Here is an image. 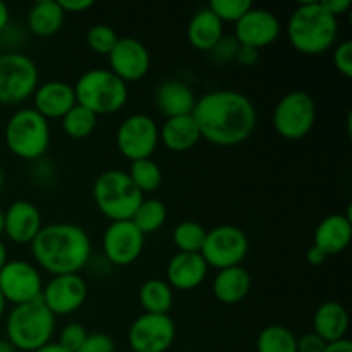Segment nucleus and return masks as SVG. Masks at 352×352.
I'll return each mask as SVG.
<instances>
[{
	"instance_id": "f257e3e1",
	"label": "nucleus",
	"mask_w": 352,
	"mask_h": 352,
	"mask_svg": "<svg viewBox=\"0 0 352 352\" xmlns=\"http://www.w3.org/2000/svg\"><path fill=\"white\" fill-rule=\"evenodd\" d=\"M192 119L205 141L237 146L256 129V109L250 96L236 89H215L196 100Z\"/></svg>"
},
{
	"instance_id": "f03ea898",
	"label": "nucleus",
	"mask_w": 352,
	"mask_h": 352,
	"mask_svg": "<svg viewBox=\"0 0 352 352\" xmlns=\"http://www.w3.org/2000/svg\"><path fill=\"white\" fill-rule=\"evenodd\" d=\"M30 248L38 267L52 277L79 274L91 258L88 232L71 222L43 226Z\"/></svg>"
},
{
	"instance_id": "7ed1b4c3",
	"label": "nucleus",
	"mask_w": 352,
	"mask_h": 352,
	"mask_svg": "<svg viewBox=\"0 0 352 352\" xmlns=\"http://www.w3.org/2000/svg\"><path fill=\"white\" fill-rule=\"evenodd\" d=\"M339 33V19L320 0L299 3L289 16V43L305 55H320L336 47Z\"/></svg>"
},
{
	"instance_id": "20e7f679",
	"label": "nucleus",
	"mask_w": 352,
	"mask_h": 352,
	"mask_svg": "<svg viewBox=\"0 0 352 352\" xmlns=\"http://www.w3.org/2000/svg\"><path fill=\"white\" fill-rule=\"evenodd\" d=\"M55 316L41 299L14 306L6 320L7 340L16 351L34 352L52 342Z\"/></svg>"
},
{
	"instance_id": "39448f33",
	"label": "nucleus",
	"mask_w": 352,
	"mask_h": 352,
	"mask_svg": "<svg viewBox=\"0 0 352 352\" xmlns=\"http://www.w3.org/2000/svg\"><path fill=\"white\" fill-rule=\"evenodd\" d=\"M76 102L96 117L117 113L129 98V88L110 69L95 67L82 72L76 81Z\"/></svg>"
},
{
	"instance_id": "423d86ee",
	"label": "nucleus",
	"mask_w": 352,
	"mask_h": 352,
	"mask_svg": "<svg viewBox=\"0 0 352 352\" xmlns=\"http://www.w3.org/2000/svg\"><path fill=\"white\" fill-rule=\"evenodd\" d=\"M3 140L10 153L17 158L36 162L50 148V124L34 109L24 107L7 119Z\"/></svg>"
},
{
	"instance_id": "0eeeda50",
	"label": "nucleus",
	"mask_w": 352,
	"mask_h": 352,
	"mask_svg": "<svg viewBox=\"0 0 352 352\" xmlns=\"http://www.w3.org/2000/svg\"><path fill=\"white\" fill-rule=\"evenodd\" d=\"M93 199L96 208L112 222L131 220L144 195L133 184L127 172L109 168L93 182Z\"/></svg>"
},
{
	"instance_id": "6e6552de",
	"label": "nucleus",
	"mask_w": 352,
	"mask_h": 352,
	"mask_svg": "<svg viewBox=\"0 0 352 352\" xmlns=\"http://www.w3.org/2000/svg\"><path fill=\"white\" fill-rule=\"evenodd\" d=\"M40 85V71L30 55L21 52L0 54V103L17 105L34 95Z\"/></svg>"
},
{
	"instance_id": "1a4fd4ad",
	"label": "nucleus",
	"mask_w": 352,
	"mask_h": 352,
	"mask_svg": "<svg viewBox=\"0 0 352 352\" xmlns=\"http://www.w3.org/2000/svg\"><path fill=\"white\" fill-rule=\"evenodd\" d=\"M316 102L308 91L294 89L277 102L272 116L278 136L289 141H298L308 136L316 122Z\"/></svg>"
},
{
	"instance_id": "9d476101",
	"label": "nucleus",
	"mask_w": 352,
	"mask_h": 352,
	"mask_svg": "<svg viewBox=\"0 0 352 352\" xmlns=\"http://www.w3.org/2000/svg\"><path fill=\"white\" fill-rule=\"evenodd\" d=\"M248 251H250V239L246 232L236 226L223 223L213 227L212 230H206L205 243L199 254L206 261L208 268L223 270V268L243 265Z\"/></svg>"
},
{
	"instance_id": "9b49d317",
	"label": "nucleus",
	"mask_w": 352,
	"mask_h": 352,
	"mask_svg": "<svg viewBox=\"0 0 352 352\" xmlns=\"http://www.w3.org/2000/svg\"><path fill=\"white\" fill-rule=\"evenodd\" d=\"M160 143V127L157 120L146 113L127 116L116 133L117 150L129 162L151 158Z\"/></svg>"
},
{
	"instance_id": "f8f14e48",
	"label": "nucleus",
	"mask_w": 352,
	"mask_h": 352,
	"mask_svg": "<svg viewBox=\"0 0 352 352\" xmlns=\"http://www.w3.org/2000/svg\"><path fill=\"white\" fill-rule=\"evenodd\" d=\"M43 280L31 261L9 260L0 270V294L10 305H24L41 298Z\"/></svg>"
},
{
	"instance_id": "ddd939ff",
	"label": "nucleus",
	"mask_w": 352,
	"mask_h": 352,
	"mask_svg": "<svg viewBox=\"0 0 352 352\" xmlns=\"http://www.w3.org/2000/svg\"><path fill=\"white\" fill-rule=\"evenodd\" d=\"M175 323L168 315L138 316L127 332V344L133 352H167L175 340Z\"/></svg>"
},
{
	"instance_id": "4468645a",
	"label": "nucleus",
	"mask_w": 352,
	"mask_h": 352,
	"mask_svg": "<svg viewBox=\"0 0 352 352\" xmlns=\"http://www.w3.org/2000/svg\"><path fill=\"white\" fill-rule=\"evenodd\" d=\"M144 237L131 220L110 222L102 239L105 258L116 267H129L143 253Z\"/></svg>"
},
{
	"instance_id": "2eb2a0df",
	"label": "nucleus",
	"mask_w": 352,
	"mask_h": 352,
	"mask_svg": "<svg viewBox=\"0 0 352 352\" xmlns=\"http://www.w3.org/2000/svg\"><path fill=\"white\" fill-rule=\"evenodd\" d=\"M40 299L54 316L71 315L88 299V284L79 274L55 275L43 284Z\"/></svg>"
},
{
	"instance_id": "dca6fc26",
	"label": "nucleus",
	"mask_w": 352,
	"mask_h": 352,
	"mask_svg": "<svg viewBox=\"0 0 352 352\" xmlns=\"http://www.w3.org/2000/svg\"><path fill=\"white\" fill-rule=\"evenodd\" d=\"M280 33L282 23L277 14L254 6L234 24V38L237 43L256 50L275 43Z\"/></svg>"
},
{
	"instance_id": "f3484780",
	"label": "nucleus",
	"mask_w": 352,
	"mask_h": 352,
	"mask_svg": "<svg viewBox=\"0 0 352 352\" xmlns=\"http://www.w3.org/2000/svg\"><path fill=\"white\" fill-rule=\"evenodd\" d=\"M109 69L124 82L143 79L150 72L151 55L143 41L133 36L119 38L109 55Z\"/></svg>"
},
{
	"instance_id": "a211bd4d",
	"label": "nucleus",
	"mask_w": 352,
	"mask_h": 352,
	"mask_svg": "<svg viewBox=\"0 0 352 352\" xmlns=\"http://www.w3.org/2000/svg\"><path fill=\"white\" fill-rule=\"evenodd\" d=\"M43 227L41 213L34 203L16 199L3 212V234L16 244H31Z\"/></svg>"
},
{
	"instance_id": "6ab92c4d",
	"label": "nucleus",
	"mask_w": 352,
	"mask_h": 352,
	"mask_svg": "<svg viewBox=\"0 0 352 352\" xmlns=\"http://www.w3.org/2000/svg\"><path fill=\"white\" fill-rule=\"evenodd\" d=\"M33 109L47 120L62 119L78 103L76 102L74 86L60 81V79L38 85L33 95Z\"/></svg>"
},
{
	"instance_id": "aec40b11",
	"label": "nucleus",
	"mask_w": 352,
	"mask_h": 352,
	"mask_svg": "<svg viewBox=\"0 0 352 352\" xmlns=\"http://www.w3.org/2000/svg\"><path fill=\"white\" fill-rule=\"evenodd\" d=\"M208 270L199 253H177L168 260L165 275L167 284L175 291H192L205 282Z\"/></svg>"
},
{
	"instance_id": "412c9836",
	"label": "nucleus",
	"mask_w": 352,
	"mask_h": 352,
	"mask_svg": "<svg viewBox=\"0 0 352 352\" xmlns=\"http://www.w3.org/2000/svg\"><path fill=\"white\" fill-rule=\"evenodd\" d=\"M352 239L351 213H332L316 226L313 246L318 248L327 256L340 254L349 248Z\"/></svg>"
},
{
	"instance_id": "4be33fe9",
	"label": "nucleus",
	"mask_w": 352,
	"mask_h": 352,
	"mask_svg": "<svg viewBox=\"0 0 352 352\" xmlns=\"http://www.w3.org/2000/svg\"><path fill=\"white\" fill-rule=\"evenodd\" d=\"M155 105L167 119L191 116L196 105V95L191 86L181 79H165L155 89Z\"/></svg>"
},
{
	"instance_id": "5701e85b",
	"label": "nucleus",
	"mask_w": 352,
	"mask_h": 352,
	"mask_svg": "<svg viewBox=\"0 0 352 352\" xmlns=\"http://www.w3.org/2000/svg\"><path fill=\"white\" fill-rule=\"evenodd\" d=\"M213 296L223 305H237L244 301L251 291V275L243 265L217 270L212 284Z\"/></svg>"
},
{
	"instance_id": "b1692460",
	"label": "nucleus",
	"mask_w": 352,
	"mask_h": 352,
	"mask_svg": "<svg viewBox=\"0 0 352 352\" xmlns=\"http://www.w3.org/2000/svg\"><path fill=\"white\" fill-rule=\"evenodd\" d=\"M349 330V313L340 302L327 301L318 306L313 316V332L327 344L346 339Z\"/></svg>"
},
{
	"instance_id": "393cba45",
	"label": "nucleus",
	"mask_w": 352,
	"mask_h": 352,
	"mask_svg": "<svg viewBox=\"0 0 352 352\" xmlns=\"http://www.w3.org/2000/svg\"><path fill=\"white\" fill-rule=\"evenodd\" d=\"M201 140L198 126L192 116H181L165 119L160 127V141L167 150L182 153L189 151Z\"/></svg>"
},
{
	"instance_id": "a878e982",
	"label": "nucleus",
	"mask_w": 352,
	"mask_h": 352,
	"mask_svg": "<svg viewBox=\"0 0 352 352\" xmlns=\"http://www.w3.org/2000/svg\"><path fill=\"white\" fill-rule=\"evenodd\" d=\"M223 38V23L208 9H199L188 24V40L196 50L210 52Z\"/></svg>"
},
{
	"instance_id": "bb28decb",
	"label": "nucleus",
	"mask_w": 352,
	"mask_h": 352,
	"mask_svg": "<svg viewBox=\"0 0 352 352\" xmlns=\"http://www.w3.org/2000/svg\"><path fill=\"white\" fill-rule=\"evenodd\" d=\"M65 23V12L57 0H40L28 12V28L40 38L57 34Z\"/></svg>"
},
{
	"instance_id": "cd10ccee",
	"label": "nucleus",
	"mask_w": 352,
	"mask_h": 352,
	"mask_svg": "<svg viewBox=\"0 0 352 352\" xmlns=\"http://www.w3.org/2000/svg\"><path fill=\"white\" fill-rule=\"evenodd\" d=\"M140 306L150 315H168L174 306V289L162 278H150L143 282L138 292Z\"/></svg>"
},
{
	"instance_id": "c85d7f7f",
	"label": "nucleus",
	"mask_w": 352,
	"mask_h": 352,
	"mask_svg": "<svg viewBox=\"0 0 352 352\" xmlns=\"http://www.w3.org/2000/svg\"><path fill=\"white\" fill-rule=\"evenodd\" d=\"M256 352H298V337L284 325H268L258 333Z\"/></svg>"
},
{
	"instance_id": "c756f323",
	"label": "nucleus",
	"mask_w": 352,
	"mask_h": 352,
	"mask_svg": "<svg viewBox=\"0 0 352 352\" xmlns=\"http://www.w3.org/2000/svg\"><path fill=\"white\" fill-rule=\"evenodd\" d=\"M131 222L146 236V234L157 232L167 222V206L162 199L144 198L138 210L134 212Z\"/></svg>"
},
{
	"instance_id": "7c9ffc66",
	"label": "nucleus",
	"mask_w": 352,
	"mask_h": 352,
	"mask_svg": "<svg viewBox=\"0 0 352 352\" xmlns=\"http://www.w3.org/2000/svg\"><path fill=\"white\" fill-rule=\"evenodd\" d=\"M60 120L64 133L72 140H85L91 136L98 126V117L79 103H76Z\"/></svg>"
},
{
	"instance_id": "2f4dec72",
	"label": "nucleus",
	"mask_w": 352,
	"mask_h": 352,
	"mask_svg": "<svg viewBox=\"0 0 352 352\" xmlns=\"http://www.w3.org/2000/svg\"><path fill=\"white\" fill-rule=\"evenodd\" d=\"M127 175L131 177L133 184L140 189L141 195L157 191L162 186V181H164L160 165L153 158H143V160L131 162Z\"/></svg>"
},
{
	"instance_id": "473e14b6",
	"label": "nucleus",
	"mask_w": 352,
	"mask_h": 352,
	"mask_svg": "<svg viewBox=\"0 0 352 352\" xmlns=\"http://www.w3.org/2000/svg\"><path fill=\"white\" fill-rule=\"evenodd\" d=\"M206 237V229L196 220H182L175 226L172 241L179 253H199Z\"/></svg>"
},
{
	"instance_id": "72a5a7b5",
	"label": "nucleus",
	"mask_w": 352,
	"mask_h": 352,
	"mask_svg": "<svg viewBox=\"0 0 352 352\" xmlns=\"http://www.w3.org/2000/svg\"><path fill=\"white\" fill-rule=\"evenodd\" d=\"M117 40H119V34L116 33V30L103 23L93 24L86 33V45L89 50L98 55H109L116 47Z\"/></svg>"
},
{
	"instance_id": "f704fd0d",
	"label": "nucleus",
	"mask_w": 352,
	"mask_h": 352,
	"mask_svg": "<svg viewBox=\"0 0 352 352\" xmlns=\"http://www.w3.org/2000/svg\"><path fill=\"white\" fill-rule=\"evenodd\" d=\"M253 7L251 0H212L208 3V9L219 17L222 23L236 24L248 10Z\"/></svg>"
},
{
	"instance_id": "c9c22d12",
	"label": "nucleus",
	"mask_w": 352,
	"mask_h": 352,
	"mask_svg": "<svg viewBox=\"0 0 352 352\" xmlns=\"http://www.w3.org/2000/svg\"><path fill=\"white\" fill-rule=\"evenodd\" d=\"M88 333L89 332L85 329V325H81V323H67V325L60 330L58 344L69 352H76L81 347V344L85 342Z\"/></svg>"
},
{
	"instance_id": "e433bc0d",
	"label": "nucleus",
	"mask_w": 352,
	"mask_h": 352,
	"mask_svg": "<svg viewBox=\"0 0 352 352\" xmlns=\"http://www.w3.org/2000/svg\"><path fill=\"white\" fill-rule=\"evenodd\" d=\"M333 67L344 76V78H352V41L344 40L336 45L332 54Z\"/></svg>"
},
{
	"instance_id": "4c0bfd02",
	"label": "nucleus",
	"mask_w": 352,
	"mask_h": 352,
	"mask_svg": "<svg viewBox=\"0 0 352 352\" xmlns=\"http://www.w3.org/2000/svg\"><path fill=\"white\" fill-rule=\"evenodd\" d=\"M76 352H116V342L107 333H88L86 340Z\"/></svg>"
},
{
	"instance_id": "58836bf2",
	"label": "nucleus",
	"mask_w": 352,
	"mask_h": 352,
	"mask_svg": "<svg viewBox=\"0 0 352 352\" xmlns=\"http://www.w3.org/2000/svg\"><path fill=\"white\" fill-rule=\"evenodd\" d=\"M237 48H239V43L236 41V38L223 36L208 54L212 55L213 60L220 62V64H226V62H232L236 58Z\"/></svg>"
},
{
	"instance_id": "ea45409f",
	"label": "nucleus",
	"mask_w": 352,
	"mask_h": 352,
	"mask_svg": "<svg viewBox=\"0 0 352 352\" xmlns=\"http://www.w3.org/2000/svg\"><path fill=\"white\" fill-rule=\"evenodd\" d=\"M327 342L315 332L305 333L298 339V352H325Z\"/></svg>"
},
{
	"instance_id": "a19ab883",
	"label": "nucleus",
	"mask_w": 352,
	"mask_h": 352,
	"mask_svg": "<svg viewBox=\"0 0 352 352\" xmlns=\"http://www.w3.org/2000/svg\"><path fill=\"white\" fill-rule=\"evenodd\" d=\"M258 60H260V50L239 45L234 62H237V64L243 65V67H253Z\"/></svg>"
},
{
	"instance_id": "79ce46f5",
	"label": "nucleus",
	"mask_w": 352,
	"mask_h": 352,
	"mask_svg": "<svg viewBox=\"0 0 352 352\" xmlns=\"http://www.w3.org/2000/svg\"><path fill=\"white\" fill-rule=\"evenodd\" d=\"M57 2L65 14H81L95 6L93 0H57Z\"/></svg>"
},
{
	"instance_id": "37998d69",
	"label": "nucleus",
	"mask_w": 352,
	"mask_h": 352,
	"mask_svg": "<svg viewBox=\"0 0 352 352\" xmlns=\"http://www.w3.org/2000/svg\"><path fill=\"white\" fill-rule=\"evenodd\" d=\"M320 2H322L323 7H325L332 16H336L337 19H339L342 14H346L352 6L351 0H320Z\"/></svg>"
},
{
	"instance_id": "c03bdc74",
	"label": "nucleus",
	"mask_w": 352,
	"mask_h": 352,
	"mask_svg": "<svg viewBox=\"0 0 352 352\" xmlns=\"http://www.w3.org/2000/svg\"><path fill=\"white\" fill-rule=\"evenodd\" d=\"M327 258H329V256H327L323 251H320L316 246L308 248V251H306V261H308L311 267H320V265L325 263Z\"/></svg>"
},
{
	"instance_id": "a18cd8bd",
	"label": "nucleus",
	"mask_w": 352,
	"mask_h": 352,
	"mask_svg": "<svg viewBox=\"0 0 352 352\" xmlns=\"http://www.w3.org/2000/svg\"><path fill=\"white\" fill-rule=\"evenodd\" d=\"M325 352H352V342L349 339H340L336 340V342L327 344Z\"/></svg>"
},
{
	"instance_id": "49530a36",
	"label": "nucleus",
	"mask_w": 352,
	"mask_h": 352,
	"mask_svg": "<svg viewBox=\"0 0 352 352\" xmlns=\"http://www.w3.org/2000/svg\"><path fill=\"white\" fill-rule=\"evenodd\" d=\"M9 23H10V10L9 7H7V3L0 0V33L9 26Z\"/></svg>"
},
{
	"instance_id": "de8ad7c7",
	"label": "nucleus",
	"mask_w": 352,
	"mask_h": 352,
	"mask_svg": "<svg viewBox=\"0 0 352 352\" xmlns=\"http://www.w3.org/2000/svg\"><path fill=\"white\" fill-rule=\"evenodd\" d=\"M34 352H69V351L64 349V347H62L58 342H50V344H47V346L41 347V349H38Z\"/></svg>"
},
{
	"instance_id": "09e8293b",
	"label": "nucleus",
	"mask_w": 352,
	"mask_h": 352,
	"mask_svg": "<svg viewBox=\"0 0 352 352\" xmlns=\"http://www.w3.org/2000/svg\"><path fill=\"white\" fill-rule=\"evenodd\" d=\"M7 261H9V253H7L6 244H3L2 241H0V270H2L3 265H6Z\"/></svg>"
},
{
	"instance_id": "8fccbe9b",
	"label": "nucleus",
	"mask_w": 352,
	"mask_h": 352,
	"mask_svg": "<svg viewBox=\"0 0 352 352\" xmlns=\"http://www.w3.org/2000/svg\"><path fill=\"white\" fill-rule=\"evenodd\" d=\"M0 352H16V349L12 347V344L9 340H2L0 339Z\"/></svg>"
},
{
	"instance_id": "3c124183",
	"label": "nucleus",
	"mask_w": 352,
	"mask_h": 352,
	"mask_svg": "<svg viewBox=\"0 0 352 352\" xmlns=\"http://www.w3.org/2000/svg\"><path fill=\"white\" fill-rule=\"evenodd\" d=\"M6 306H7L6 299H3V296L0 294V318H2V316H3V313H6Z\"/></svg>"
},
{
	"instance_id": "603ef678",
	"label": "nucleus",
	"mask_w": 352,
	"mask_h": 352,
	"mask_svg": "<svg viewBox=\"0 0 352 352\" xmlns=\"http://www.w3.org/2000/svg\"><path fill=\"white\" fill-rule=\"evenodd\" d=\"M3 234V210L0 208V236Z\"/></svg>"
},
{
	"instance_id": "864d4df0",
	"label": "nucleus",
	"mask_w": 352,
	"mask_h": 352,
	"mask_svg": "<svg viewBox=\"0 0 352 352\" xmlns=\"http://www.w3.org/2000/svg\"><path fill=\"white\" fill-rule=\"evenodd\" d=\"M3 182H6V174H3V170L0 168V191H2L3 188Z\"/></svg>"
},
{
	"instance_id": "5fc2aeb1",
	"label": "nucleus",
	"mask_w": 352,
	"mask_h": 352,
	"mask_svg": "<svg viewBox=\"0 0 352 352\" xmlns=\"http://www.w3.org/2000/svg\"><path fill=\"white\" fill-rule=\"evenodd\" d=\"M188 352H198V351H188Z\"/></svg>"
}]
</instances>
